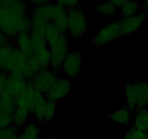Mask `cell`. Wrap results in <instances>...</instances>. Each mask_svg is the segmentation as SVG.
Segmentation results:
<instances>
[{
    "label": "cell",
    "mask_w": 148,
    "mask_h": 139,
    "mask_svg": "<svg viewBox=\"0 0 148 139\" xmlns=\"http://www.w3.org/2000/svg\"><path fill=\"white\" fill-rule=\"evenodd\" d=\"M29 3L24 1H0V31L9 39L20 33L23 20L28 16Z\"/></svg>",
    "instance_id": "1"
},
{
    "label": "cell",
    "mask_w": 148,
    "mask_h": 139,
    "mask_svg": "<svg viewBox=\"0 0 148 139\" xmlns=\"http://www.w3.org/2000/svg\"><path fill=\"white\" fill-rule=\"evenodd\" d=\"M28 57L15 47L9 43L0 47V72L9 75H17L23 77L27 82L31 81L33 75L28 69Z\"/></svg>",
    "instance_id": "2"
},
{
    "label": "cell",
    "mask_w": 148,
    "mask_h": 139,
    "mask_svg": "<svg viewBox=\"0 0 148 139\" xmlns=\"http://www.w3.org/2000/svg\"><path fill=\"white\" fill-rule=\"evenodd\" d=\"M67 23L68 37L75 41L82 39L88 30V18L79 7L67 10Z\"/></svg>",
    "instance_id": "3"
},
{
    "label": "cell",
    "mask_w": 148,
    "mask_h": 139,
    "mask_svg": "<svg viewBox=\"0 0 148 139\" xmlns=\"http://www.w3.org/2000/svg\"><path fill=\"white\" fill-rule=\"evenodd\" d=\"M51 61L50 69L57 73L62 69V66L69 54V37L66 34H62L51 44L49 45Z\"/></svg>",
    "instance_id": "4"
},
{
    "label": "cell",
    "mask_w": 148,
    "mask_h": 139,
    "mask_svg": "<svg viewBox=\"0 0 148 139\" xmlns=\"http://www.w3.org/2000/svg\"><path fill=\"white\" fill-rule=\"evenodd\" d=\"M46 100L45 94L31 83H29L27 88L23 92L17 95L14 98V101L17 107H22L28 109L31 112L35 107L41 104Z\"/></svg>",
    "instance_id": "5"
},
{
    "label": "cell",
    "mask_w": 148,
    "mask_h": 139,
    "mask_svg": "<svg viewBox=\"0 0 148 139\" xmlns=\"http://www.w3.org/2000/svg\"><path fill=\"white\" fill-rule=\"evenodd\" d=\"M120 37V23L119 21H114L108 23L98 30L92 39L91 43L92 46L100 47L114 41Z\"/></svg>",
    "instance_id": "6"
},
{
    "label": "cell",
    "mask_w": 148,
    "mask_h": 139,
    "mask_svg": "<svg viewBox=\"0 0 148 139\" xmlns=\"http://www.w3.org/2000/svg\"><path fill=\"white\" fill-rule=\"evenodd\" d=\"M30 14L41 17L49 23H54L59 19L67 15V10L59 7L56 2H49L48 4L33 7Z\"/></svg>",
    "instance_id": "7"
},
{
    "label": "cell",
    "mask_w": 148,
    "mask_h": 139,
    "mask_svg": "<svg viewBox=\"0 0 148 139\" xmlns=\"http://www.w3.org/2000/svg\"><path fill=\"white\" fill-rule=\"evenodd\" d=\"M72 88L71 80L65 77H59L50 90L45 94L46 100L56 103L70 94Z\"/></svg>",
    "instance_id": "8"
},
{
    "label": "cell",
    "mask_w": 148,
    "mask_h": 139,
    "mask_svg": "<svg viewBox=\"0 0 148 139\" xmlns=\"http://www.w3.org/2000/svg\"><path fill=\"white\" fill-rule=\"evenodd\" d=\"M82 65V55L77 51H71L65 58L61 70L65 78L69 80L75 79L80 73Z\"/></svg>",
    "instance_id": "9"
},
{
    "label": "cell",
    "mask_w": 148,
    "mask_h": 139,
    "mask_svg": "<svg viewBox=\"0 0 148 139\" xmlns=\"http://www.w3.org/2000/svg\"><path fill=\"white\" fill-rule=\"evenodd\" d=\"M58 78L57 73L49 68L33 75L29 83H31L40 92L46 94L51 88Z\"/></svg>",
    "instance_id": "10"
},
{
    "label": "cell",
    "mask_w": 148,
    "mask_h": 139,
    "mask_svg": "<svg viewBox=\"0 0 148 139\" xmlns=\"http://www.w3.org/2000/svg\"><path fill=\"white\" fill-rule=\"evenodd\" d=\"M147 19L148 16L143 11L131 17H123L119 21L121 37L137 31Z\"/></svg>",
    "instance_id": "11"
},
{
    "label": "cell",
    "mask_w": 148,
    "mask_h": 139,
    "mask_svg": "<svg viewBox=\"0 0 148 139\" xmlns=\"http://www.w3.org/2000/svg\"><path fill=\"white\" fill-rule=\"evenodd\" d=\"M56 114V103L46 100L38 104L31 111V114L38 123H46L51 121Z\"/></svg>",
    "instance_id": "12"
},
{
    "label": "cell",
    "mask_w": 148,
    "mask_h": 139,
    "mask_svg": "<svg viewBox=\"0 0 148 139\" xmlns=\"http://www.w3.org/2000/svg\"><path fill=\"white\" fill-rule=\"evenodd\" d=\"M14 46L20 52L30 56L34 53L33 41L30 33H20L14 39Z\"/></svg>",
    "instance_id": "13"
},
{
    "label": "cell",
    "mask_w": 148,
    "mask_h": 139,
    "mask_svg": "<svg viewBox=\"0 0 148 139\" xmlns=\"http://www.w3.org/2000/svg\"><path fill=\"white\" fill-rule=\"evenodd\" d=\"M133 111L127 106L119 107L108 115L111 120L120 125H128L132 120Z\"/></svg>",
    "instance_id": "14"
},
{
    "label": "cell",
    "mask_w": 148,
    "mask_h": 139,
    "mask_svg": "<svg viewBox=\"0 0 148 139\" xmlns=\"http://www.w3.org/2000/svg\"><path fill=\"white\" fill-rule=\"evenodd\" d=\"M125 106L134 111L137 109V96L135 81H128L124 85Z\"/></svg>",
    "instance_id": "15"
},
{
    "label": "cell",
    "mask_w": 148,
    "mask_h": 139,
    "mask_svg": "<svg viewBox=\"0 0 148 139\" xmlns=\"http://www.w3.org/2000/svg\"><path fill=\"white\" fill-rule=\"evenodd\" d=\"M41 128L37 122H29L20 130L18 137L20 139H41Z\"/></svg>",
    "instance_id": "16"
},
{
    "label": "cell",
    "mask_w": 148,
    "mask_h": 139,
    "mask_svg": "<svg viewBox=\"0 0 148 139\" xmlns=\"http://www.w3.org/2000/svg\"><path fill=\"white\" fill-rule=\"evenodd\" d=\"M135 85L137 96V109H147L148 107V83L135 81Z\"/></svg>",
    "instance_id": "17"
},
{
    "label": "cell",
    "mask_w": 148,
    "mask_h": 139,
    "mask_svg": "<svg viewBox=\"0 0 148 139\" xmlns=\"http://www.w3.org/2000/svg\"><path fill=\"white\" fill-rule=\"evenodd\" d=\"M31 112L28 109L22 107H17L13 113V125L19 130H21L25 125L29 122V118Z\"/></svg>",
    "instance_id": "18"
},
{
    "label": "cell",
    "mask_w": 148,
    "mask_h": 139,
    "mask_svg": "<svg viewBox=\"0 0 148 139\" xmlns=\"http://www.w3.org/2000/svg\"><path fill=\"white\" fill-rule=\"evenodd\" d=\"M133 127L143 132H148V114L147 109H137L133 118Z\"/></svg>",
    "instance_id": "19"
},
{
    "label": "cell",
    "mask_w": 148,
    "mask_h": 139,
    "mask_svg": "<svg viewBox=\"0 0 148 139\" xmlns=\"http://www.w3.org/2000/svg\"><path fill=\"white\" fill-rule=\"evenodd\" d=\"M141 8L142 6L138 1L123 0V3L120 7L119 10L123 17H128L138 14L141 12L140 11Z\"/></svg>",
    "instance_id": "20"
},
{
    "label": "cell",
    "mask_w": 148,
    "mask_h": 139,
    "mask_svg": "<svg viewBox=\"0 0 148 139\" xmlns=\"http://www.w3.org/2000/svg\"><path fill=\"white\" fill-rule=\"evenodd\" d=\"M33 55L36 56V59L40 62L43 70H46L50 68L51 56V53L50 51H49V46L40 49L38 51H36V52L33 53Z\"/></svg>",
    "instance_id": "21"
},
{
    "label": "cell",
    "mask_w": 148,
    "mask_h": 139,
    "mask_svg": "<svg viewBox=\"0 0 148 139\" xmlns=\"http://www.w3.org/2000/svg\"><path fill=\"white\" fill-rule=\"evenodd\" d=\"M117 9L113 1H104L94 7V10L96 12L106 15H113L116 12Z\"/></svg>",
    "instance_id": "22"
},
{
    "label": "cell",
    "mask_w": 148,
    "mask_h": 139,
    "mask_svg": "<svg viewBox=\"0 0 148 139\" xmlns=\"http://www.w3.org/2000/svg\"><path fill=\"white\" fill-rule=\"evenodd\" d=\"M60 33L57 31L56 28L53 25V23H49L46 28V31H45V36H46V40L48 43V46L51 44L53 42H54L56 39L60 36Z\"/></svg>",
    "instance_id": "23"
},
{
    "label": "cell",
    "mask_w": 148,
    "mask_h": 139,
    "mask_svg": "<svg viewBox=\"0 0 148 139\" xmlns=\"http://www.w3.org/2000/svg\"><path fill=\"white\" fill-rule=\"evenodd\" d=\"M123 139H148V132L140 131L132 126L125 132Z\"/></svg>",
    "instance_id": "24"
},
{
    "label": "cell",
    "mask_w": 148,
    "mask_h": 139,
    "mask_svg": "<svg viewBox=\"0 0 148 139\" xmlns=\"http://www.w3.org/2000/svg\"><path fill=\"white\" fill-rule=\"evenodd\" d=\"M1 100V111L13 114L17 109L14 98H0Z\"/></svg>",
    "instance_id": "25"
},
{
    "label": "cell",
    "mask_w": 148,
    "mask_h": 139,
    "mask_svg": "<svg viewBox=\"0 0 148 139\" xmlns=\"http://www.w3.org/2000/svg\"><path fill=\"white\" fill-rule=\"evenodd\" d=\"M20 131V130L14 125L0 129V139H13L18 136Z\"/></svg>",
    "instance_id": "26"
},
{
    "label": "cell",
    "mask_w": 148,
    "mask_h": 139,
    "mask_svg": "<svg viewBox=\"0 0 148 139\" xmlns=\"http://www.w3.org/2000/svg\"><path fill=\"white\" fill-rule=\"evenodd\" d=\"M27 65H28V69L30 70V73L33 75H35L36 74L40 72V71L43 70L40 62L36 59V56H33V55L28 57Z\"/></svg>",
    "instance_id": "27"
},
{
    "label": "cell",
    "mask_w": 148,
    "mask_h": 139,
    "mask_svg": "<svg viewBox=\"0 0 148 139\" xmlns=\"http://www.w3.org/2000/svg\"><path fill=\"white\" fill-rule=\"evenodd\" d=\"M13 125L12 114L0 111V129L5 128Z\"/></svg>",
    "instance_id": "28"
},
{
    "label": "cell",
    "mask_w": 148,
    "mask_h": 139,
    "mask_svg": "<svg viewBox=\"0 0 148 139\" xmlns=\"http://www.w3.org/2000/svg\"><path fill=\"white\" fill-rule=\"evenodd\" d=\"M56 3L59 7L65 9L66 10L79 7V2L75 0H60V1H56Z\"/></svg>",
    "instance_id": "29"
},
{
    "label": "cell",
    "mask_w": 148,
    "mask_h": 139,
    "mask_svg": "<svg viewBox=\"0 0 148 139\" xmlns=\"http://www.w3.org/2000/svg\"><path fill=\"white\" fill-rule=\"evenodd\" d=\"M9 74L4 72H0V96L7 87L9 81Z\"/></svg>",
    "instance_id": "30"
},
{
    "label": "cell",
    "mask_w": 148,
    "mask_h": 139,
    "mask_svg": "<svg viewBox=\"0 0 148 139\" xmlns=\"http://www.w3.org/2000/svg\"><path fill=\"white\" fill-rule=\"evenodd\" d=\"M10 43V39H9L5 34L0 31V47L6 46Z\"/></svg>",
    "instance_id": "31"
},
{
    "label": "cell",
    "mask_w": 148,
    "mask_h": 139,
    "mask_svg": "<svg viewBox=\"0 0 148 139\" xmlns=\"http://www.w3.org/2000/svg\"><path fill=\"white\" fill-rule=\"evenodd\" d=\"M49 2H50L49 1H45V0H35V1H29V4H31L33 7H38V6L43 5V4H48Z\"/></svg>",
    "instance_id": "32"
},
{
    "label": "cell",
    "mask_w": 148,
    "mask_h": 139,
    "mask_svg": "<svg viewBox=\"0 0 148 139\" xmlns=\"http://www.w3.org/2000/svg\"><path fill=\"white\" fill-rule=\"evenodd\" d=\"M142 8H143V11L148 16V0L143 2V5H142Z\"/></svg>",
    "instance_id": "33"
},
{
    "label": "cell",
    "mask_w": 148,
    "mask_h": 139,
    "mask_svg": "<svg viewBox=\"0 0 148 139\" xmlns=\"http://www.w3.org/2000/svg\"><path fill=\"white\" fill-rule=\"evenodd\" d=\"M43 139H56V138H55L53 136H48V137L44 138H43Z\"/></svg>",
    "instance_id": "34"
},
{
    "label": "cell",
    "mask_w": 148,
    "mask_h": 139,
    "mask_svg": "<svg viewBox=\"0 0 148 139\" xmlns=\"http://www.w3.org/2000/svg\"><path fill=\"white\" fill-rule=\"evenodd\" d=\"M13 139H20V138L18 137V136H16L15 138H13Z\"/></svg>",
    "instance_id": "35"
},
{
    "label": "cell",
    "mask_w": 148,
    "mask_h": 139,
    "mask_svg": "<svg viewBox=\"0 0 148 139\" xmlns=\"http://www.w3.org/2000/svg\"><path fill=\"white\" fill-rule=\"evenodd\" d=\"M0 111H1V100H0Z\"/></svg>",
    "instance_id": "36"
},
{
    "label": "cell",
    "mask_w": 148,
    "mask_h": 139,
    "mask_svg": "<svg viewBox=\"0 0 148 139\" xmlns=\"http://www.w3.org/2000/svg\"><path fill=\"white\" fill-rule=\"evenodd\" d=\"M147 114H148V107L147 108Z\"/></svg>",
    "instance_id": "37"
}]
</instances>
